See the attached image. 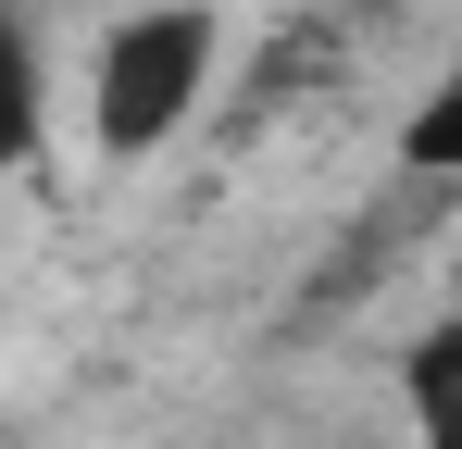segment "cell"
Segmentation results:
<instances>
[{
    "mask_svg": "<svg viewBox=\"0 0 462 449\" xmlns=\"http://www.w3.org/2000/svg\"><path fill=\"white\" fill-rule=\"evenodd\" d=\"M400 175L412 188H462V38H450V63L425 75V100L400 113Z\"/></svg>",
    "mask_w": 462,
    "mask_h": 449,
    "instance_id": "4",
    "label": "cell"
},
{
    "mask_svg": "<svg viewBox=\"0 0 462 449\" xmlns=\"http://www.w3.org/2000/svg\"><path fill=\"white\" fill-rule=\"evenodd\" d=\"M51 150V63L25 38V13H0V175H25Z\"/></svg>",
    "mask_w": 462,
    "mask_h": 449,
    "instance_id": "3",
    "label": "cell"
},
{
    "mask_svg": "<svg viewBox=\"0 0 462 449\" xmlns=\"http://www.w3.org/2000/svg\"><path fill=\"white\" fill-rule=\"evenodd\" d=\"M400 425L412 449H462V312L400 337Z\"/></svg>",
    "mask_w": 462,
    "mask_h": 449,
    "instance_id": "2",
    "label": "cell"
},
{
    "mask_svg": "<svg viewBox=\"0 0 462 449\" xmlns=\"http://www.w3.org/2000/svg\"><path fill=\"white\" fill-rule=\"evenodd\" d=\"M226 87V13L213 0H138L88 38V150L100 162H162Z\"/></svg>",
    "mask_w": 462,
    "mask_h": 449,
    "instance_id": "1",
    "label": "cell"
}]
</instances>
